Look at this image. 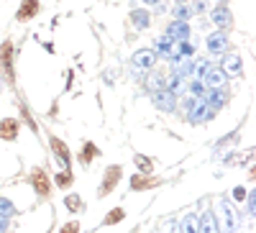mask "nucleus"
<instances>
[{
  "label": "nucleus",
  "mask_w": 256,
  "mask_h": 233,
  "mask_svg": "<svg viewBox=\"0 0 256 233\" xmlns=\"http://www.w3.org/2000/svg\"><path fill=\"white\" fill-rule=\"evenodd\" d=\"M218 208H220V216H223V228H226V233H236V228H238V216H236V210H233V205L223 198V200L218 202Z\"/></svg>",
  "instance_id": "obj_1"
},
{
  "label": "nucleus",
  "mask_w": 256,
  "mask_h": 233,
  "mask_svg": "<svg viewBox=\"0 0 256 233\" xmlns=\"http://www.w3.org/2000/svg\"><path fill=\"white\" fill-rule=\"evenodd\" d=\"M198 233H220V223H218L216 213H212L210 208L198 218Z\"/></svg>",
  "instance_id": "obj_2"
},
{
  "label": "nucleus",
  "mask_w": 256,
  "mask_h": 233,
  "mask_svg": "<svg viewBox=\"0 0 256 233\" xmlns=\"http://www.w3.org/2000/svg\"><path fill=\"white\" fill-rule=\"evenodd\" d=\"M154 62H156V54H154L152 49H141V52L134 54L131 64H134L136 72H141V70H152V67H154Z\"/></svg>",
  "instance_id": "obj_3"
},
{
  "label": "nucleus",
  "mask_w": 256,
  "mask_h": 233,
  "mask_svg": "<svg viewBox=\"0 0 256 233\" xmlns=\"http://www.w3.org/2000/svg\"><path fill=\"white\" fill-rule=\"evenodd\" d=\"M154 105L164 113H172L177 105V95H172L169 90H159V92H154Z\"/></svg>",
  "instance_id": "obj_4"
},
{
  "label": "nucleus",
  "mask_w": 256,
  "mask_h": 233,
  "mask_svg": "<svg viewBox=\"0 0 256 233\" xmlns=\"http://www.w3.org/2000/svg\"><path fill=\"white\" fill-rule=\"evenodd\" d=\"M187 118H190L192 123H202V120H210V118H212V110L208 108L202 100H195V105L187 110Z\"/></svg>",
  "instance_id": "obj_5"
},
{
  "label": "nucleus",
  "mask_w": 256,
  "mask_h": 233,
  "mask_svg": "<svg viewBox=\"0 0 256 233\" xmlns=\"http://www.w3.org/2000/svg\"><path fill=\"white\" fill-rule=\"evenodd\" d=\"M208 52L210 54H226V46H228V36L223 31H216V34H210L208 36Z\"/></svg>",
  "instance_id": "obj_6"
},
{
  "label": "nucleus",
  "mask_w": 256,
  "mask_h": 233,
  "mask_svg": "<svg viewBox=\"0 0 256 233\" xmlns=\"http://www.w3.org/2000/svg\"><path fill=\"white\" fill-rule=\"evenodd\" d=\"M187 36H190L187 20H172V24L166 26V38H172V41H187Z\"/></svg>",
  "instance_id": "obj_7"
},
{
  "label": "nucleus",
  "mask_w": 256,
  "mask_h": 233,
  "mask_svg": "<svg viewBox=\"0 0 256 233\" xmlns=\"http://www.w3.org/2000/svg\"><path fill=\"white\" fill-rule=\"evenodd\" d=\"M226 90L223 88H218V90H210L208 95H202V102L208 105V108L212 110V113H216V110H220L223 108V105H226Z\"/></svg>",
  "instance_id": "obj_8"
},
{
  "label": "nucleus",
  "mask_w": 256,
  "mask_h": 233,
  "mask_svg": "<svg viewBox=\"0 0 256 233\" xmlns=\"http://www.w3.org/2000/svg\"><path fill=\"white\" fill-rule=\"evenodd\" d=\"M226 77H228V74H226L220 67H210L208 74L202 77V82L208 84L210 90H218V88H223V84H226Z\"/></svg>",
  "instance_id": "obj_9"
},
{
  "label": "nucleus",
  "mask_w": 256,
  "mask_h": 233,
  "mask_svg": "<svg viewBox=\"0 0 256 233\" xmlns=\"http://www.w3.org/2000/svg\"><path fill=\"white\" fill-rule=\"evenodd\" d=\"M164 90H169L172 95H182L187 90V82H184V77H180L177 72H172L169 77H164Z\"/></svg>",
  "instance_id": "obj_10"
},
{
  "label": "nucleus",
  "mask_w": 256,
  "mask_h": 233,
  "mask_svg": "<svg viewBox=\"0 0 256 233\" xmlns=\"http://www.w3.org/2000/svg\"><path fill=\"white\" fill-rule=\"evenodd\" d=\"M226 74H233V77H238L241 74V70H244V62H241V56L238 54H228V56H223V67H220Z\"/></svg>",
  "instance_id": "obj_11"
},
{
  "label": "nucleus",
  "mask_w": 256,
  "mask_h": 233,
  "mask_svg": "<svg viewBox=\"0 0 256 233\" xmlns=\"http://www.w3.org/2000/svg\"><path fill=\"white\" fill-rule=\"evenodd\" d=\"M0 62H3V72L8 80H13V44L6 41L3 49H0Z\"/></svg>",
  "instance_id": "obj_12"
},
{
  "label": "nucleus",
  "mask_w": 256,
  "mask_h": 233,
  "mask_svg": "<svg viewBox=\"0 0 256 233\" xmlns=\"http://www.w3.org/2000/svg\"><path fill=\"white\" fill-rule=\"evenodd\" d=\"M210 20H212V24H216L218 28H226V26H230L233 18H230V10H228L226 6H218L216 10L210 13Z\"/></svg>",
  "instance_id": "obj_13"
},
{
  "label": "nucleus",
  "mask_w": 256,
  "mask_h": 233,
  "mask_svg": "<svg viewBox=\"0 0 256 233\" xmlns=\"http://www.w3.org/2000/svg\"><path fill=\"white\" fill-rule=\"evenodd\" d=\"M16 136H18V120H16V118H6V120H0V138L13 141Z\"/></svg>",
  "instance_id": "obj_14"
},
{
  "label": "nucleus",
  "mask_w": 256,
  "mask_h": 233,
  "mask_svg": "<svg viewBox=\"0 0 256 233\" xmlns=\"http://www.w3.org/2000/svg\"><path fill=\"white\" fill-rule=\"evenodd\" d=\"M177 230H180V233H198V216H195V213H187V216L177 223Z\"/></svg>",
  "instance_id": "obj_15"
},
{
  "label": "nucleus",
  "mask_w": 256,
  "mask_h": 233,
  "mask_svg": "<svg viewBox=\"0 0 256 233\" xmlns=\"http://www.w3.org/2000/svg\"><path fill=\"white\" fill-rule=\"evenodd\" d=\"M38 10V0H24V6L18 8V20H28Z\"/></svg>",
  "instance_id": "obj_16"
},
{
  "label": "nucleus",
  "mask_w": 256,
  "mask_h": 233,
  "mask_svg": "<svg viewBox=\"0 0 256 233\" xmlns=\"http://www.w3.org/2000/svg\"><path fill=\"white\" fill-rule=\"evenodd\" d=\"M146 90L148 92H159V90H164V74L162 72H152L146 77Z\"/></svg>",
  "instance_id": "obj_17"
},
{
  "label": "nucleus",
  "mask_w": 256,
  "mask_h": 233,
  "mask_svg": "<svg viewBox=\"0 0 256 233\" xmlns=\"http://www.w3.org/2000/svg\"><path fill=\"white\" fill-rule=\"evenodd\" d=\"M131 24H134L136 28H148V24H152V13L134 10V13H131Z\"/></svg>",
  "instance_id": "obj_18"
},
{
  "label": "nucleus",
  "mask_w": 256,
  "mask_h": 233,
  "mask_svg": "<svg viewBox=\"0 0 256 233\" xmlns=\"http://www.w3.org/2000/svg\"><path fill=\"white\" fill-rule=\"evenodd\" d=\"M187 90L192 92V98H200V100H202V95H205V82H202V80H195V77H192V82L187 84Z\"/></svg>",
  "instance_id": "obj_19"
},
{
  "label": "nucleus",
  "mask_w": 256,
  "mask_h": 233,
  "mask_svg": "<svg viewBox=\"0 0 256 233\" xmlns=\"http://www.w3.org/2000/svg\"><path fill=\"white\" fill-rule=\"evenodd\" d=\"M192 70H195L192 59H180V62H177V74H180V77H192Z\"/></svg>",
  "instance_id": "obj_20"
},
{
  "label": "nucleus",
  "mask_w": 256,
  "mask_h": 233,
  "mask_svg": "<svg viewBox=\"0 0 256 233\" xmlns=\"http://www.w3.org/2000/svg\"><path fill=\"white\" fill-rule=\"evenodd\" d=\"M34 184H36V190H38L41 195L49 192V184H46V174L44 172H34Z\"/></svg>",
  "instance_id": "obj_21"
},
{
  "label": "nucleus",
  "mask_w": 256,
  "mask_h": 233,
  "mask_svg": "<svg viewBox=\"0 0 256 233\" xmlns=\"http://www.w3.org/2000/svg\"><path fill=\"white\" fill-rule=\"evenodd\" d=\"M52 146H54V152H56L59 162H62V164H67V162H70V159H67V146L59 144V138H52Z\"/></svg>",
  "instance_id": "obj_22"
},
{
  "label": "nucleus",
  "mask_w": 256,
  "mask_h": 233,
  "mask_svg": "<svg viewBox=\"0 0 256 233\" xmlns=\"http://www.w3.org/2000/svg\"><path fill=\"white\" fill-rule=\"evenodd\" d=\"M0 216H3V218L16 216V208H13V202H10V200H6V198H0Z\"/></svg>",
  "instance_id": "obj_23"
},
{
  "label": "nucleus",
  "mask_w": 256,
  "mask_h": 233,
  "mask_svg": "<svg viewBox=\"0 0 256 233\" xmlns=\"http://www.w3.org/2000/svg\"><path fill=\"white\" fill-rule=\"evenodd\" d=\"M174 16H177V20H187V18H190V8H187V6H177Z\"/></svg>",
  "instance_id": "obj_24"
},
{
  "label": "nucleus",
  "mask_w": 256,
  "mask_h": 233,
  "mask_svg": "<svg viewBox=\"0 0 256 233\" xmlns=\"http://www.w3.org/2000/svg\"><path fill=\"white\" fill-rule=\"evenodd\" d=\"M70 182H72V177H70V174H62V172L56 174V184H59V187H67Z\"/></svg>",
  "instance_id": "obj_25"
},
{
  "label": "nucleus",
  "mask_w": 256,
  "mask_h": 233,
  "mask_svg": "<svg viewBox=\"0 0 256 233\" xmlns=\"http://www.w3.org/2000/svg\"><path fill=\"white\" fill-rule=\"evenodd\" d=\"M67 208H70V210H80V198H77V195H70V198H67Z\"/></svg>",
  "instance_id": "obj_26"
},
{
  "label": "nucleus",
  "mask_w": 256,
  "mask_h": 233,
  "mask_svg": "<svg viewBox=\"0 0 256 233\" xmlns=\"http://www.w3.org/2000/svg\"><path fill=\"white\" fill-rule=\"evenodd\" d=\"M233 198H236V200H244V198H246V190H244V187H236V190H233Z\"/></svg>",
  "instance_id": "obj_27"
},
{
  "label": "nucleus",
  "mask_w": 256,
  "mask_h": 233,
  "mask_svg": "<svg viewBox=\"0 0 256 233\" xmlns=\"http://www.w3.org/2000/svg\"><path fill=\"white\" fill-rule=\"evenodd\" d=\"M136 164H138L141 169H146V172H148V169H152V164H148V162H146L144 156H136Z\"/></svg>",
  "instance_id": "obj_28"
},
{
  "label": "nucleus",
  "mask_w": 256,
  "mask_h": 233,
  "mask_svg": "<svg viewBox=\"0 0 256 233\" xmlns=\"http://www.w3.org/2000/svg\"><path fill=\"white\" fill-rule=\"evenodd\" d=\"M59 233H77V223H67V226H64Z\"/></svg>",
  "instance_id": "obj_29"
},
{
  "label": "nucleus",
  "mask_w": 256,
  "mask_h": 233,
  "mask_svg": "<svg viewBox=\"0 0 256 233\" xmlns=\"http://www.w3.org/2000/svg\"><path fill=\"white\" fill-rule=\"evenodd\" d=\"M123 216V210H113V213L108 216V223H116V218H120Z\"/></svg>",
  "instance_id": "obj_30"
},
{
  "label": "nucleus",
  "mask_w": 256,
  "mask_h": 233,
  "mask_svg": "<svg viewBox=\"0 0 256 233\" xmlns=\"http://www.w3.org/2000/svg\"><path fill=\"white\" fill-rule=\"evenodd\" d=\"M254 200H256V198H254V192H251V195H248V216H251V218H254Z\"/></svg>",
  "instance_id": "obj_31"
},
{
  "label": "nucleus",
  "mask_w": 256,
  "mask_h": 233,
  "mask_svg": "<svg viewBox=\"0 0 256 233\" xmlns=\"http://www.w3.org/2000/svg\"><path fill=\"white\" fill-rule=\"evenodd\" d=\"M6 230H8V218L0 216V233H6Z\"/></svg>",
  "instance_id": "obj_32"
},
{
  "label": "nucleus",
  "mask_w": 256,
  "mask_h": 233,
  "mask_svg": "<svg viewBox=\"0 0 256 233\" xmlns=\"http://www.w3.org/2000/svg\"><path fill=\"white\" fill-rule=\"evenodd\" d=\"M144 3H148V6H162V0H144Z\"/></svg>",
  "instance_id": "obj_33"
},
{
  "label": "nucleus",
  "mask_w": 256,
  "mask_h": 233,
  "mask_svg": "<svg viewBox=\"0 0 256 233\" xmlns=\"http://www.w3.org/2000/svg\"><path fill=\"white\" fill-rule=\"evenodd\" d=\"M166 233H177V226L172 223V226H169V230H166Z\"/></svg>",
  "instance_id": "obj_34"
},
{
  "label": "nucleus",
  "mask_w": 256,
  "mask_h": 233,
  "mask_svg": "<svg viewBox=\"0 0 256 233\" xmlns=\"http://www.w3.org/2000/svg\"><path fill=\"white\" fill-rule=\"evenodd\" d=\"M177 3H180V6H182V3H187V0H177Z\"/></svg>",
  "instance_id": "obj_35"
}]
</instances>
